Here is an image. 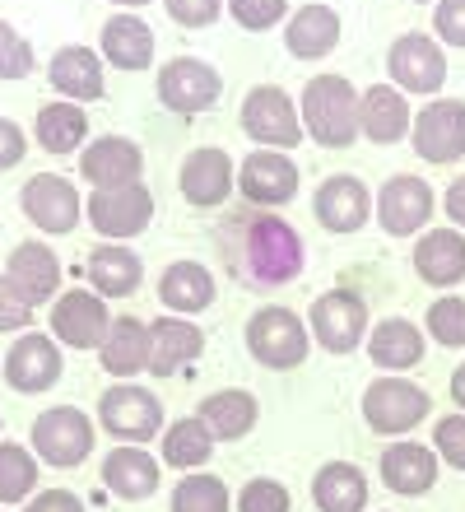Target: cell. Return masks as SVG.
<instances>
[{"label": "cell", "instance_id": "obj_1", "mask_svg": "<svg viewBox=\"0 0 465 512\" xmlns=\"http://www.w3.org/2000/svg\"><path fill=\"white\" fill-rule=\"evenodd\" d=\"M214 247H219V261H224L228 275L252 294L284 289L307 266L303 233L279 210H256V205H233L214 224Z\"/></svg>", "mask_w": 465, "mask_h": 512}, {"label": "cell", "instance_id": "obj_2", "mask_svg": "<svg viewBox=\"0 0 465 512\" xmlns=\"http://www.w3.org/2000/svg\"><path fill=\"white\" fill-rule=\"evenodd\" d=\"M298 112H303V131L312 145L349 149L359 140V89L345 75H331V70L312 75L298 98Z\"/></svg>", "mask_w": 465, "mask_h": 512}, {"label": "cell", "instance_id": "obj_3", "mask_svg": "<svg viewBox=\"0 0 465 512\" xmlns=\"http://www.w3.org/2000/svg\"><path fill=\"white\" fill-rule=\"evenodd\" d=\"M307 350H312L307 322L284 303H266V308H256L247 317V354L270 373L298 368L307 359Z\"/></svg>", "mask_w": 465, "mask_h": 512}, {"label": "cell", "instance_id": "obj_4", "mask_svg": "<svg viewBox=\"0 0 465 512\" xmlns=\"http://www.w3.org/2000/svg\"><path fill=\"white\" fill-rule=\"evenodd\" d=\"M98 429H107L121 447H145L168 429L163 424V401L140 382H112L98 396Z\"/></svg>", "mask_w": 465, "mask_h": 512}, {"label": "cell", "instance_id": "obj_5", "mask_svg": "<svg viewBox=\"0 0 465 512\" xmlns=\"http://www.w3.org/2000/svg\"><path fill=\"white\" fill-rule=\"evenodd\" d=\"M93 419L84 415L80 405H52V410H42L33 419V433H28V443H33V457L42 466H56V471H75L84 466L93 452Z\"/></svg>", "mask_w": 465, "mask_h": 512}, {"label": "cell", "instance_id": "obj_6", "mask_svg": "<svg viewBox=\"0 0 465 512\" xmlns=\"http://www.w3.org/2000/svg\"><path fill=\"white\" fill-rule=\"evenodd\" d=\"M238 122H242V131L252 135L256 149H279V154H289L293 145L307 140L303 112H298V103H293L279 84H256L252 94L242 98Z\"/></svg>", "mask_w": 465, "mask_h": 512}, {"label": "cell", "instance_id": "obj_7", "mask_svg": "<svg viewBox=\"0 0 465 512\" xmlns=\"http://www.w3.org/2000/svg\"><path fill=\"white\" fill-rule=\"evenodd\" d=\"M428 410H433V396H428L419 382L396 378V373L368 382V391H363V419H368V429L382 433V438H405V433H414L428 419Z\"/></svg>", "mask_w": 465, "mask_h": 512}, {"label": "cell", "instance_id": "obj_8", "mask_svg": "<svg viewBox=\"0 0 465 512\" xmlns=\"http://www.w3.org/2000/svg\"><path fill=\"white\" fill-rule=\"evenodd\" d=\"M386 70H391V84L400 94H419V98H442V84H447V52L433 33H400L391 47H386Z\"/></svg>", "mask_w": 465, "mask_h": 512}, {"label": "cell", "instance_id": "obj_9", "mask_svg": "<svg viewBox=\"0 0 465 512\" xmlns=\"http://www.w3.org/2000/svg\"><path fill=\"white\" fill-rule=\"evenodd\" d=\"M84 219H89L93 233H98V238H107V243L140 238V233L154 224V191H149L145 182L89 191V196H84Z\"/></svg>", "mask_w": 465, "mask_h": 512}, {"label": "cell", "instance_id": "obj_10", "mask_svg": "<svg viewBox=\"0 0 465 512\" xmlns=\"http://www.w3.org/2000/svg\"><path fill=\"white\" fill-rule=\"evenodd\" d=\"M307 326H312V340H317L326 354H354L359 345H368V303L354 289H326L317 294L312 312H307Z\"/></svg>", "mask_w": 465, "mask_h": 512}, {"label": "cell", "instance_id": "obj_11", "mask_svg": "<svg viewBox=\"0 0 465 512\" xmlns=\"http://www.w3.org/2000/svg\"><path fill=\"white\" fill-rule=\"evenodd\" d=\"M154 94L168 112L177 117H196V112H210L224 94V75L200 61V56H173L159 66V80H154Z\"/></svg>", "mask_w": 465, "mask_h": 512}, {"label": "cell", "instance_id": "obj_12", "mask_svg": "<svg viewBox=\"0 0 465 512\" xmlns=\"http://www.w3.org/2000/svg\"><path fill=\"white\" fill-rule=\"evenodd\" d=\"M19 205H24V219L33 224L38 233H75V224L84 219V196L80 187L61 173H33L19 187Z\"/></svg>", "mask_w": 465, "mask_h": 512}, {"label": "cell", "instance_id": "obj_13", "mask_svg": "<svg viewBox=\"0 0 465 512\" xmlns=\"http://www.w3.org/2000/svg\"><path fill=\"white\" fill-rule=\"evenodd\" d=\"M433 210H438V191L428 187V177H419V173L386 177L382 191H377V224L391 238H419V233H428Z\"/></svg>", "mask_w": 465, "mask_h": 512}, {"label": "cell", "instance_id": "obj_14", "mask_svg": "<svg viewBox=\"0 0 465 512\" xmlns=\"http://www.w3.org/2000/svg\"><path fill=\"white\" fill-rule=\"evenodd\" d=\"M410 145L433 168L461 163L465 159V103L461 98H428L424 108L414 112Z\"/></svg>", "mask_w": 465, "mask_h": 512}, {"label": "cell", "instance_id": "obj_15", "mask_svg": "<svg viewBox=\"0 0 465 512\" xmlns=\"http://www.w3.org/2000/svg\"><path fill=\"white\" fill-rule=\"evenodd\" d=\"M107 331H112L107 298H98L93 289H61V298L52 303V340L56 345H70V350H103Z\"/></svg>", "mask_w": 465, "mask_h": 512}, {"label": "cell", "instance_id": "obj_16", "mask_svg": "<svg viewBox=\"0 0 465 512\" xmlns=\"http://www.w3.org/2000/svg\"><path fill=\"white\" fill-rule=\"evenodd\" d=\"M61 368H66L61 345H56L47 331H24V336L5 350L0 373H5L10 391H19V396H38V391H52L56 382H61Z\"/></svg>", "mask_w": 465, "mask_h": 512}, {"label": "cell", "instance_id": "obj_17", "mask_svg": "<svg viewBox=\"0 0 465 512\" xmlns=\"http://www.w3.org/2000/svg\"><path fill=\"white\" fill-rule=\"evenodd\" d=\"M312 215L326 233H359L377 215V196L354 173H331L312 191Z\"/></svg>", "mask_w": 465, "mask_h": 512}, {"label": "cell", "instance_id": "obj_18", "mask_svg": "<svg viewBox=\"0 0 465 512\" xmlns=\"http://www.w3.org/2000/svg\"><path fill=\"white\" fill-rule=\"evenodd\" d=\"M238 191L256 210H279L298 196V163L279 149H252L238 163Z\"/></svg>", "mask_w": 465, "mask_h": 512}, {"label": "cell", "instance_id": "obj_19", "mask_svg": "<svg viewBox=\"0 0 465 512\" xmlns=\"http://www.w3.org/2000/svg\"><path fill=\"white\" fill-rule=\"evenodd\" d=\"M80 177L93 191L103 187H131L145 177V149L131 135H98L80 149Z\"/></svg>", "mask_w": 465, "mask_h": 512}, {"label": "cell", "instance_id": "obj_20", "mask_svg": "<svg viewBox=\"0 0 465 512\" xmlns=\"http://www.w3.org/2000/svg\"><path fill=\"white\" fill-rule=\"evenodd\" d=\"M177 187H182L186 205L214 210V205H224L228 191H233V159H228L219 145L191 149L182 159V168H177Z\"/></svg>", "mask_w": 465, "mask_h": 512}, {"label": "cell", "instance_id": "obj_21", "mask_svg": "<svg viewBox=\"0 0 465 512\" xmlns=\"http://www.w3.org/2000/svg\"><path fill=\"white\" fill-rule=\"evenodd\" d=\"M382 485L391 489V494H400V499H424L428 489L438 485V471L442 461L433 447L414 443V438H396V443L382 452Z\"/></svg>", "mask_w": 465, "mask_h": 512}, {"label": "cell", "instance_id": "obj_22", "mask_svg": "<svg viewBox=\"0 0 465 512\" xmlns=\"http://www.w3.org/2000/svg\"><path fill=\"white\" fill-rule=\"evenodd\" d=\"M414 131L410 98L400 94L396 84H368L359 89V135H368L372 145H400Z\"/></svg>", "mask_w": 465, "mask_h": 512}, {"label": "cell", "instance_id": "obj_23", "mask_svg": "<svg viewBox=\"0 0 465 512\" xmlns=\"http://www.w3.org/2000/svg\"><path fill=\"white\" fill-rule=\"evenodd\" d=\"M149 340H154V354H149L154 378H177L205 354V331L191 317H173V312L149 322Z\"/></svg>", "mask_w": 465, "mask_h": 512}, {"label": "cell", "instance_id": "obj_24", "mask_svg": "<svg viewBox=\"0 0 465 512\" xmlns=\"http://www.w3.org/2000/svg\"><path fill=\"white\" fill-rule=\"evenodd\" d=\"M47 80H52V89L66 103H93V98H103L107 80H103V56L93 52V47H84V42H66L61 52L47 61Z\"/></svg>", "mask_w": 465, "mask_h": 512}, {"label": "cell", "instance_id": "obj_25", "mask_svg": "<svg viewBox=\"0 0 465 512\" xmlns=\"http://www.w3.org/2000/svg\"><path fill=\"white\" fill-rule=\"evenodd\" d=\"M414 275L433 289H456L465 280V233L442 224V229L419 233L414 243Z\"/></svg>", "mask_w": 465, "mask_h": 512}, {"label": "cell", "instance_id": "obj_26", "mask_svg": "<svg viewBox=\"0 0 465 512\" xmlns=\"http://www.w3.org/2000/svg\"><path fill=\"white\" fill-rule=\"evenodd\" d=\"M5 275L19 294L38 308V303H56L61 298V256L47 243H19L10 247V261H5Z\"/></svg>", "mask_w": 465, "mask_h": 512}, {"label": "cell", "instance_id": "obj_27", "mask_svg": "<svg viewBox=\"0 0 465 512\" xmlns=\"http://www.w3.org/2000/svg\"><path fill=\"white\" fill-rule=\"evenodd\" d=\"M428 354V336L419 331V326L410 322V317H382V322L368 331V359L382 373H410V368L424 364Z\"/></svg>", "mask_w": 465, "mask_h": 512}, {"label": "cell", "instance_id": "obj_28", "mask_svg": "<svg viewBox=\"0 0 465 512\" xmlns=\"http://www.w3.org/2000/svg\"><path fill=\"white\" fill-rule=\"evenodd\" d=\"M159 457L154 452H145V447H112L103 457V485L112 499L121 503H145L154 489H159Z\"/></svg>", "mask_w": 465, "mask_h": 512}, {"label": "cell", "instance_id": "obj_29", "mask_svg": "<svg viewBox=\"0 0 465 512\" xmlns=\"http://www.w3.org/2000/svg\"><path fill=\"white\" fill-rule=\"evenodd\" d=\"M340 14L331 5H321V0H307L298 10L289 14V24H284V47L289 56L298 61H321V56H331L340 47Z\"/></svg>", "mask_w": 465, "mask_h": 512}, {"label": "cell", "instance_id": "obj_30", "mask_svg": "<svg viewBox=\"0 0 465 512\" xmlns=\"http://www.w3.org/2000/svg\"><path fill=\"white\" fill-rule=\"evenodd\" d=\"M196 419L210 429L214 443H238V438H247V433L256 429L261 401H256L247 387H224V391H210V396L200 401Z\"/></svg>", "mask_w": 465, "mask_h": 512}, {"label": "cell", "instance_id": "obj_31", "mask_svg": "<svg viewBox=\"0 0 465 512\" xmlns=\"http://www.w3.org/2000/svg\"><path fill=\"white\" fill-rule=\"evenodd\" d=\"M84 280H89V289L98 298H131L140 289V280H145V261L126 243H103L89 252Z\"/></svg>", "mask_w": 465, "mask_h": 512}, {"label": "cell", "instance_id": "obj_32", "mask_svg": "<svg viewBox=\"0 0 465 512\" xmlns=\"http://www.w3.org/2000/svg\"><path fill=\"white\" fill-rule=\"evenodd\" d=\"M98 56L117 70H149V61H154V28L131 10L112 14L103 33H98Z\"/></svg>", "mask_w": 465, "mask_h": 512}, {"label": "cell", "instance_id": "obj_33", "mask_svg": "<svg viewBox=\"0 0 465 512\" xmlns=\"http://www.w3.org/2000/svg\"><path fill=\"white\" fill-rule=\"evenodd\" d=\"M149 354H154L149 322H140V317H112V331H107L103 350H98L103 373L131 382V378H140V373H149Z\"/></svg>", "mask_w": 465, "mask_h": 512}, {"label": "cell", "instance_id": "obj_34", "mask_svg": "<svg viewBox=\"0 0 465 512\" xmlns=\"http://www.w3.org/2000/svg\"><path fill=\"white\" fill-rule=\"evenodd\" d=\"M159 303L173 317H196V312H205L214 303V275L191 256L168 261L159 275Z\"/></svg>", "mask_w": 465, "mask_h": 512}, {"label": "cell", "instance_id": "obj_35", "mask_svg": "<svg viewBox=\"0 0 465 512\" xmlns=\"http://www.w3.org/2000/svg\"><path fill=\"white\" fill-rule=\"evenodd\" d=\"M317 512H368V475L354 461H326L312 475Z\"/></svg>", "mask_w": 465, "mask_h": 512}, {"label": "cell", "instance_id": "obj_36", "mask_svg": "<svg viewBox=\"0 0 465 512\" xmlns=\"http://www.w3.org/2000/svg\"><path fill=\"white\" fill-rule=\"evenodd\" d=\"M33 135L47 154H75V149L89 145V117H84L80 103H42L38 108V122H33Z\"/></svg>", "mask_w": 465, "mask_h": 512}, {"label": "cell", "instance_id": "obj_37", "mask_svg": "<svg viewBox=\"0 0 465 512\" xmlns=\"http://www.w3.org/2000/svg\"><path fill=\"white\" fill-rule=\"evenodd\" d=\"M159 452H163V466L191 475V471H200V466L214 457V438H210V429H205L196 415H186V419H173V424L163 429Z\"/></svg>", "mask_w": 465, "mask_h": 512}, {"label": "cell", "instance_id": "obj_38", "mask_svg": "<svg viewBox=\"0 0 465 512\" xmlns=\"http://www.w3.org/2000/svg\"><path fill=\"white\" fill-rule=\"evenodd\" d=\"M38 489V457L33 447L0 438V508L5 503H28Z\"/></svg>", "mask_w": 465, "mask_h": 512}, {"label": "cell", "instance_id": "obj_39", "mask_svg": "<svg viewBox=\"0 0 465 512\" xmlns=\"http://www.w3.org/2000/svg\"><path fill=\"white\" fill-rule=\"evenodd\" d=\"M173 512H233V494L219 475L210 471H191L173 485Z\"/></svg>", "mask_w": 465, "mask_h": 512}, {"label": "cell", "instance_id": "obj_40", "mask_svg": "<svg viewBox=\"0 0 465 512\" xmlns=\"http://www.w3.org/2000/svg\"><path fill=\"white\" fill-rule=\"evenodd\" d=\"M424 331L447 350H465V298L461 294L433 298L424 312Z\"/></svg>", "mask_w": 465, "mask_h": 512}, {"label": "cell", "instance_id": "obj_41", "mask_svg": "<svg viewBox=\"0 0 465 512\" xmlns=\"http://www.w3.org/2000/svg\"><path fill=\"white\" fill-rule=\"evenodd\" d=\"M33 66H38L33 42L10 19H0V80H24V75H33Z\"/></svg>", "mask_w": 465, "mask_h": 512}, {"label": "cell", "instance_id": "obj_42", "mask_svg": "<svg viewBox=\"0 0 465 512\" xmlns=\"http://www.w3.org/2000/svg\"><path fill=\"white\" fill-rule=\"evenodd\" d=\"M228 14L247 33H266L275 24H289L293 10H289V0H228Z\"/></svg>", "mask_w": 465, "mask_h": 512}, {"label": "cell", "instance_id": "obj_43", "mask_svg": "<svg viewBox=\"0 0 465 512\" xmlns=\"http://www.w3.org/2000/svg\"><path fill=\"white\" fill-rule=\"evenodd\" d=\"M238 512H293V499L279 480H270V475H252V480L238 489Z\"/></svg>", "mask_w": 465, "mask_h": 512}, {"label": "cell", "instance_id": "obj_44", "mask_svg": "<svg viewBox=\"0 0 465 512\" xmlns=\"http://www.w3.org/2000/svg\"><path fill=\"white\" fill-rule=\"evenodd\" d=\"M433 452L452 471H465V415H442L433 424Z\"/></svg>", "mask_w": 465, "mask_h": 512}, {"label": "cell", "instance_id": "obj_45", "mask_svg": "<svg viewBox=\"0 0 465 512\" xmlns=\"http://www.w3.org/2000/svg\"><path fill=\"white\" fill-rule=\"evenodd\" d=\"M163 10L182 28H210L228 10V0H163Z\"/></svg>", "mask_w": 465, "mask_h": 512}, {"label": "cell", "instance_id": "obj_46", "mask_svg": "<svg viewBox=\"0 0 465 512\" xmlns=\"http://www.w3.org/2000/svg\"><path fill=\"white\" fill-rule=\"evenodd\" d=\"M28 322H33V303H28L10 284V275L0 270V331H19V336H24Z\"/></svg>", "mask_w": 465, "mask_h": 512}, {"label": "cell", "instance_id": "obj_47", "mask_svg": "<svg viewBox=\"0 0 465 512\" xmlns=\"http://www.w3.org/2000/svg\"><path fill=\"white\" fill-rule=\"evenodd\" d=\"M433 38L442 47H465V0H438L433 5Z\"/></svg>", "mask_w": 465, "mask_h": 512}, {"label": "cell", "instance_id": "obj_48", "mask_svg": "<svg viewBox=\"0 0 465 512\" xmlns=\"http://www.w3.org/2000/svg\"><path fill=\"white\" fill-rule=\"evenodd\" d=\"M24 512H84V499L70 494V489H38V494L24 503Z\"/></svg>", "mask_w": 465, "mask_h": 512}, {"label": "cell", "instance_id": "obj_49", "mask_svg": "<svg viewBox=\"0 0 465 512\" xmlns=\"http://www.w3.org/2000/svg\"><path fill=\"white\" fill-rule=\"evenodd\" d=\"M24 149H28V135L19 131V122L0 117V173H5V168H14V163L24 159Z\"/></svg>", "mask_w": 465, "mask_h": 512}, {"label": "cell", "instance_id": "obj_50", "mask_svg": "<svg viewBox=\"0 0 465 512\" xmlns=\"http://www.w3.org/2000/svg\"><path fill=\"white\" fill-rule=\"evenodd\" d=\"M442 210H447V219H452V229L465 233V173L456 177L452 187H447V196H442Z\"/></svg>", "mask_w": 465, "mask_h": 512}, {"label": "cell", "instance_id": "obj_51", "mask_svg": "<svg viewBox=\"0 0 465 512\" xmlns=\"http://www.w3.org/2000/svg\"><path fill=\"white\" fill-rule=\"evenodd\" d=\"M452 401H456V410L465 415V364H456V373H452Z\"/></svg>", "mask_w": 465, "mask_h": 512}, {"label": "cell", "instance_id": "obj_52", "mask_svg": "<svg viewBox=\"0 0 465 512\" xmlns=\"http://www.w3.org/2000/svg\"><path fill=\"white\" fill-rule=\"evenodd\" d=\"M112 5H121V10H131V14H135L140 5H149V0H112Z\"/></svg>", "mask_w": 465, "mask_h": 512}, {"label": "cell", "instance_id": "obj_53", "mask_svg": "<svg viewBox=\"0 0 465 512\" xmlns=\"http://www.w3.org/2000/svg\"><path fill=\"white\" fill-rule=\"evenodd\" d=\"M414 5H438V0H414Z\"/></svg>", "mask_w": 465, "mask_h": 512}, {"label": "cell", "instance_id": "obj_54", "mask_svg": "<svg viewBox=\"0 0 465 512\" xmlns=\"http://www.w3.org/2000/svg\"><path fill=\"white\" fill-rule=\"evenodd\" d=\"M0 512H5V508H0Z\"/></svg>", "mask_w": 465, "mask_h": 512}]
</instances>
